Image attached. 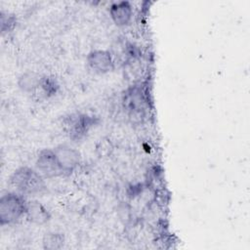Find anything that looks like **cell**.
<instances>
[{"label":"cell","instance_id":"cell-1","mask_svg":"<svg viewBox=\"0 0 250 250\" xmlns=\"http://www.w3.org/2000/svg\"><path fill=\"white\" fill-rule=\"evenodd\" d=\"M10 182L18 192L26 196L42 194L46 190L44 177L37 169L28 166L16 169L10 177Z\"/></svg>","mask_w":250,"mask_h":250},{"label":"cell","instance_id":"cell-2","mask_svg":"<svg viewBox=\"0 0 250 250\" xmlns=\"http://www.w3.org/2000/svg\"><path fill=\"white\" fill-rule=\"evenodd\" d=\"M27 200L20 192L10 191L0 198V225H12L25 216Z\"/></svg>","mask_w":250,"mask_h":250},{"label":"cell","instance_id":"cell-3","mask_svg":"<svg viewBox=\"0 0 250 250\" xmlns=\"http://www.w3.org/2000/svg\"><path fill=\"white\" fill-rule=\"evenodd\" d=\"M95 124V117L78 112L64 116L62 122V126L65 134L69 137V139L75 142L85 138Z\"/></svg>","mask_w":250,"mask_h":250},{"label":"cell","instance_id":"cell-4","mask_svg":"<svg viewBox=\"0 0 250 250\" xmlns=\"http://www.w3.org/2000/svg\"><path fill=\"white\" fill-rule=\"evenodd\" d=\"M36 169L44 178H55L63 176V172L57 159L54 149H42L36 158Z\"/></svg>","mask_w":250,"mask_h":250},{"label":"cell","instance_id":"cell-5","mask_svg":"<svg viewBox=\"0 0 250 250\" xmlns=\"http://www.w3.org/2000/svg\"><path fill=\"white\" fill-rule=\"evenodd\" d=\"M54 151L63 176L70 175L81 163L80 152L68 145H60L54 148Z\"/></svg>","mask_w":250,"mask_h":250},{"label":"cell","instance_id":"cell-6","mask_svg":"<svg viewBox=\"0 0 250 250\" xmlns=\"http://www.w3.org/2000/svg\"><path fill=\"white\" fill-rule=\"evenodd\" d=\"M89 67L99 74H105L113 70L114 61L109 51L96 49L91 51L87 56Z\"/></svg>","mask_w":250,"mask_h":250},{"label":"cell","instance_id":"cell-7","mask_svg":"<svg viewBox=\"0 0 250 250\" xmlns=\"http://www.w3.org/2000/svg\"><path fill=\"white\" fill-rule=\"evenodd\" d=\"M109 15L113 22L118 26L127 25L133 16V8L128 1L113 3L109 8Z\"/></svg>","mask_w":250,"mask_h":250},{"label":"cell","instance_id":"cell-8","mask_svg":"<svg viewBox=\"0 0 250 250\" xmlns=\"http://www.w3.org/2000/svg\"><path fill=\"white\" fill-rule=\"evenodd\" d=\"M26 219L36 225H44L51 219V213L42 203L36 200L27 201Z\"/></svg>","mask_w":250,"mask_h":250},{"label":"cell","instance_id":"cell-9","mask_svg":"<svg viewBox=\"0 0 250 250\" xmlns=\"http://www.w3.org/2000/svg\"><path fill=\"white\" fill-rule=\"evenodd\" d=\"M42 76L34 72H25L19 78V87L27 93H30L39 88Z\"/></svg>","mask_w":250,"mask_h":250},{"label":"cell","instance_id":"cell-10","mask_svg":"<svg viewBox=\"0 0 250 250\" xmlns=\"http://www.w3.org/2000/svg\"><path fill=\"white\" fill-rule=\"evenodd\" d=\"M42 245L44 249L47 250H58L63 247L64 245V236L59 232H47L45 233Z\"/></svg>","mask_w":250,"mask_h":250},{"label":"cell","instance_id":"cell-11","mask_svg":"<svg viewBox=\"0 0 250 250\" xmlns=\"http://www.w3.org/2000/svg\"><path fill=\"white\" fill-rule=\"evenodd\" d=\"M58 88H59V85L54 78L49 76H42L38 89L42 91L45 97H49V96L55 95L57 93Z\"/></svg>","mask_w":250,"mask_h":250},{"label":"cell","instance_id":"cell-12","mask_svg":"<svg viewBox=\"0 0 250 250\" xmlns=\"http://www.w3.org/2000/svg\"><path fill=\"white\" fill-rule=\"evenodd\" d=\"M16 18L14 17V15H10V14H4V12H1V31L2 33L4 32H9L11 31L15 25H16Z\"/></svg>","mask_w":250,"mask_h":250}]
</instances>
